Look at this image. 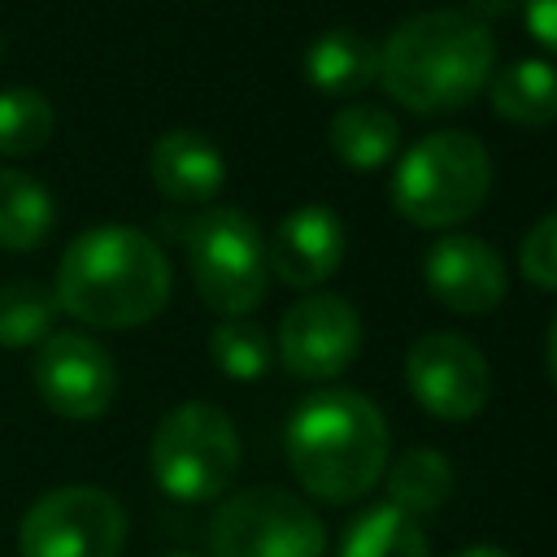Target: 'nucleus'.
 <instances>
[{
	"mask_svg": "<svg viewBox=\"0 0 557 557\" xmlns=\"http://www.w3.org/2000/svg\"><path fill=\"white\" fill-rule=\"evenodd\" d=\"M339 557H431V548L418 518L387 500L348 522L339 540Z\"/></svg>",
	"mask_w": 557,
	"mask_h": 557,
	"instance_id": "obj_19",
	"label": "nucleus"
},
{
	"mask_svg": "<svg viewBox=\"0 0 557 557\" xmlns=\"http://www.w3.org/2000/svg\"><path fill=\"white\" fill-rule=\"evenodd\" d=\"M152 479L165 496L174 500H213L231 487L239 470V435L235 422L209 405V400H187L174 405L157 431H152Z\"/></svg>",
	"mask_w": 557,
	"mask_h": 557,
	"instance_id": "obj_6",
	"label": "nucleus"
},
{
	"mask_svg": "<svg viewBox=\"0 0 557 557\" xmlns=\"http://www.w3.org/2000/svg\"><path fill=\"white\" fill-rule=\"evenodd\" d=\"M457 557H509V553L496 548V544H470V548H461Z\"/></svg>",
	"mask_w": 557,
	"mask_h": 557,
	"instance_id": "obj_28",
	"label": "nucleus"
},
{
	"mask_svg": "<svg viewBox=\"0 0 557 557\" xmlns=\"http://www.w3.org/2000/svg\"><path fill=\"white\" fill-rule=\"evenodd\" d=\"M492 191V157L470 131L422 135L392 174V205L422 231H448L479 213Z\"/></svg>",
	"mask_w": 557,
	"mask_h": 557,
	"instance_id": "obj_4",
	"label": "nucleus"
},
{
	"mask_svg": "<svg viewBox=\"0 0 557 557\" xmlns=\"http://www.w3.org/2000/svg\"><path fill=\"white\" fill-rule=\"evenodd\" d=\"M518 265L522 274L544 287V292H557V213H544L518 244Z\"/></svg>",
	"mask_w": 557,
	"mask_h": 557,
	"instance_id": "obj_24",
	"label": "nucleus"
},
{
	"mask_svg": "<svg viewBox=\"0 0 557 557\" xmlns=\"http://www.w3.org/2000/svg\"><path fill=\"white\" fill-rule=\"evenodd\" d=\"M361 348V318L344 296H300L278 322V357L296 379H335Z\"/></svg>",
	"mask_w": 557,
	"mask_h": 557,
	"instance_id": "obj_11",
	"label": "nucleus"
},
{
	"mask_svg": "<svg viewBox=\"0 0 557 557\" xmlns=\"http://www.w3.org/2000/svg\"><path fill=\"white\" fill-rule=\"evenodd\" d=\"M522 17H527L531 39L557 52V0H522Z\"/></svg>",
	"mask_w": 557,
	"mask_h": 557,
	"instance_id": "obj_25",
	"label": "nucleus"
},
{
	"mask_svg": "<svg viewBox=\"0 0 557 557\" xmlns=\"http://www.w3.org/2000/svg\"><path fill=\"white\" fill-rule=\"evenodd\" d=\"M213 557H322V518L283 487H244L213 509Z\"/></svg>",
	"mask_w": 557,
	"mask_h": 557,
	"instance_id": "obj_7",
	"label": "nucleus"
},
{
	"mask_svg": "<svg viewBox=\"0 0 557 557\" xmlns=\"http://www.w3.org/2000/svg\"><path fill=\"white\" fill-rule=\"evenodd\" d=\"M178 239L187 248L191 283L200 300L222 318H244L261 305L270 283L261 226L231 205H213L187 222H178Z\"/></svg>",
	"mask_w": 557,
	"mask_h": 557,
	"instance_id": "obj_5",
	"label": "nucleus"
},
{
	"mask_svg": "<svg viewBox=\"0 0 557 557\" xmlns=\"http://www.w3.org/2000/svg\"><path fill=\"white\" fill-rule=\"evenodd\" d=\"M170 557H187V553H170Z\"/></svg>",
	"mask_w": 557,
	"mask_h": 557,
	"instance_id": "obj_29",
	"label": "nucleus"
},
{
	"mask_svg": "<svg viewBox=\"0 0 557 557\" xmlns=\"http://www.w3.org/2000/svg\"><path fill=\"white\" fill-rule=\"evenodd\" d=\"M331 152L352 170H379L400 148V122L379 104H348L331 117Z\"/></svg>",
	"mask_w": 557,
	"mask_h": 557,
	"instance_id": "obj_18",
	"label": "nucleus"
},
{
	"mask_svg": "<svg viewBox=\"0 0 557 557\" xmlns=\"http://www.w3.org/2000/svg\"><path fill=\"white\" fill-rule=\"evenodd\" d=\"M405 383H409V396L431 418H444V422L474 418L492 396V374L483 352L453 331H426L422 339L409 344Z\"/></svg>",
	"mask_w": 557,
	"mask_h": 557,
	"instance_id": "obj_10",
	"label": "nucleus"
},
{
	"mask_svg": "<svg viewBox=\"0 0 557 557\" xmlns=\"http://www.w3.org/2000/svg\"><path fill=\"white\" fill-rule=\"evenodd\" d=\"M0 48H4V44H0Z\"/></svg>",
	"mask_w": 557,
	"mask_h": 557,
	"instance_id": "obj_30",
	"label": "nucleus"
},
{
	"mask_svg": "<svg viewBox=\"0 0 557 557\" xmlns=\"http://www.w3.org/2000/svg\"><path fill=\"white\" fill-rule=\"evenodd\" d=\"M496 65V39L461 9H431L405 17L379 48V78L387 96L413 113H453L470 104Z\"/></svg>",
	"mask_w": 557,
	"mask_h": 557,
	"instance_id": "obj_2",
	"label": "nucleus"
},
{
	"mask_svg": "<svg viewBox=\"0 0 557 557\" xmlns=\"http://www.w3.org/2000/svg\"><path fill=\"white\" fill-rule=\"evenodd\" d=\"M126 509L91 483L44 492L17 522V557H122Z\"/></svg>",
	"mask_w": 557,
	"mask_h": 557,
	"instance_id": "obj_8",
	"label": "nucleus"
},
{
	"mask_svg": "<svg viewBox=\"0 0 557 557\" xmlns=\"http://www.w3.org/2000/svg\"><path fill=\"white\" fill-rule=\"evenodd\" d=\"M305 78L322 96H357L379 78V44L352 26H331L305 48Z\"/></svg>",
	"mask_w": 557,
	"mask_h": 557,
	"instance_id": "obj_15",
	"label": "nucleus"
},
{
	"mask_svg": "<svg viewBox=\"0 0 557 557\" xmlns=\"http://www.w3.org/2000/svg\"><path fill=\"white\" fill-rule=\"evenodd\" d=\"M57 292L35 278L0 283V348H30L57 331Z\"/></svg>",
	"mask_w": 557,
	"mask_h": 557,
	"instance_id": "obj_21",
	"label": "nucleus"
},
{
	"mask_svg": "<svg viewBox=\"0 0 557 557\" xmlns=\"http://www.w3.org/2000/svg\"><path fill=\"white\" fill-rule=\"evenodd\" d=\"M287 466L296 483L331 505L366 496L387 470V422L361 392H318L287 418Z\"/></svg>",
	"mask_w": 557,
	"mask_h": 557,
	"instance_id": "obj_3",
	"label": "nucleus"
},
{
	"mask_svg": "<svg viewBox=\"0 0 557 557\" xmlns=\"http://www.w3.org/2000/svg\"><path fill=\"white\" fill-rule=\"evenodd\" d=\"M148 170H152L157 191L174 205H209L226 183V161H222L218 144L187 126L165 131L152 144Z\"/></svg>",
	"mask_w": 557,
	"mask_h": 557,
	"instance_id": "obj_14",
	"label": "nucleus"
},
{
	"mask_svg": "<svg viewBox=\"0 0 557 557\" xmlns=\"http://www.w3.org/2000/svg\"><path fill=\"white\" fill-rule=\"evenodd\" d=\"M422 278H426V292L453 309V313H466V318H479V313H492L500 300H505V261L492 244H483L479 235H444L426 261H422Z\"/></svg>",
	"mask_w": 557,
	"mask_h": 557,
	"instance_id": "obj_12",
	"label": "nucleus"
},
{
	"mask_svg": "<svg viewBox=\"0 0 557 557\" xmlns=\"http://www.w3.org/2000/svg\"><path fill=\"white\" fill-rule=\"evenodd\" d=\"M52 222H57L52 191L35 174L0 165V248L30 252L52 235Z\"/></svg>",
	"mask_w": 557,
	"mask_h": 557,
	"instance_id": "obj_16",
	"label": "nucleus"
},
{
	"mask_svg": "<svg viewBox=\"0 0 557 557\" xmlns=\"http://www.w3.org/2000/svg\"><path fill=\"white\" fill-rule=\"evenodd\" d=\"M209 357L218 361V370L226 379H239V383H252L270 370V357H274V344L270 335L257 326V322H244V318H226L222 326H213L209 335Z\"/></svg>",
	"mask_w": 557,
	"mask_h": 557,
	"instance_id": "obj_23",
	"label": "nucleus"
},
{
	"mask_svg": "<svg viewBox=\"0 0 557 557\" xmlns=\"http://www.w3.org/2000/svg\"><path fill=\"white\" fill-rule=\"evenodd\" d=\"M487 96L505 122L548 126V122H557V65H548L540 57L513 61L487 83Z\"/></svg>",
	"mask_w": 557,
	"mask_h": 557,
	"instance_id": "obj_17",
	"label": "nucleus"
},
{
	"mask_svg": "<svg viewBox=\"0 0 557 557\" xmlns=\"http://www.w3.org/2000/svg\"><path fill=\"white\" fill-rule=\"evenodd\" d=\"M52 292L57 305L87 326H144L170 300V261L152 235L126 222H100L70 239Z\"/></svg>",
	"mask_w": 557,
	"mask_h": 557,
	"instance_id": "obj_1",
	"label": "nucleus"
},
{
	"mask_svg": "<svg viewBox=\"0 0 557 557\" xmlns=\"http://www.w3.org/2000/svg\"><path fill=\"white\" fill-rule=\"evenodd\" d=\"M453 492V461L435 448H409L387 466V496L405 513H431Z\"/></svg>",
	"mask_w": 557,
	"mask_h": 557,
	"instance_id": "obj_20",
	"label": "nucleus"
},
{
	"mask_svg": "<svg viewBox=\"0 0 557 557\" xmlns=\"http://www.w3.org/2000/svg\"><path fill=\"white\" fill-rule=\"evenodd\" d=\"M57 113L52 100L35 87L0 91V157H30L52 139Z\"/></svg>",
	"mask_w": 557,
	"mask_h": 557,
	"instance_id": "obj_22",
	"label": "nucleus"
},
{
	"mask_svg": "<svg viewBox=\"0 0 557 557\" xmlns=\"http://www.w3.org/2000/svg\"><path fill=\"white\" fill-rule=\"evenodd\" d=\"M544 357H548V374H553V383H557V313H553V322H548V344H544Z\"/></svg>",
	"mask_w": 557,
	"mask_h": 557,
	"instance_id": "obj_27",
	"label": "nucleus"
},
{
	"mask_svg": "<svg viewBox=\"0 0 557 557\" xmlns=\"http://www.w3.org/2000/svg\"><path fill=\"white\" fill-rule=\"evenodd\" d=\"M509 9H513V0H466V9H461V13H470L474 22H483V26H487V22L505 17Z\"/></svg>",
	"mask_w": 557,
	"mask_h": 557,
	"instance_id": "obj_26",
	"label": "nucleus"
},
{
	"mask_svg": "<svg viewBox=\"0 0 557 557\" xmlns=\"http://www.w3.org/2000/svg\"><path fill=\"white\" fill-rule=\"evenodd\" d=\"M344 244L348 239H344V222H339L335 209H326V205H300L270 235L265 261H270V270L287 287L313 292L318 283H326L339 270Z\"/></svg>",
	"mask_w": 557,
	"mask_h": 557,
	"instance_id": "obj_13",
	"label": "nucleus"
},
{
	"mask_svg": "<svg viewBox=\"0 0 557 557\" xmlns=\"http://www.w3.org/2000/svg\"><path fill=\"white\" fill-rule=\"evenodd\" d=\"M30 379L39 400L70 422H91L109 413L117 396V366L109 348L83 331H52L44 344H35Z\"/></svg>",
	"mask_w": 557,
	"mask_h": 557,
	"instance_id": "obj_9",
	"label": "nucleus"
}]
</instances>
